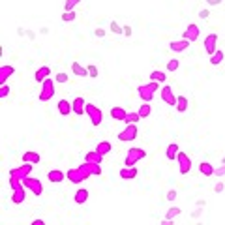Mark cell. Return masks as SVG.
Returning <instances> with one entry per match:
<instances>
[{
    "label": "cell",
    "instance_id": "51",
    "mask_svg": "<svg viewBox=\"0 0 225 225\" xmlns=\"http://www.w3.org/2000/svg\"><path fill=\"white\" fill-rule=\"evenodd\" d=\"M17 36H27V28L19 27V28H17Z\"/></svg>",
    "mask_w": 225,
    "mask_h": 225
},
{
    "label": "cell",
    "instance_id": "28",
    "mask_svg": "<svg viewBox=\"0 0 225 225\" xmlns=\"http://www.w3.org/2000/svg\"><path fill=\"white\" fill-rule=\"evenodd\" d=\"M214 171H216V169H214L208 162H201V163H199V173H201L202 176H212Z\"/></svg>",
    "mask_w": 225,
    "mask_h": 225
},
{
    "label": "cell",
    "instance_id": "31",
    "mask_svg": "<svg viewBox=\"0 0 225 225\" xmlns=\"http://www.w3.org/2000/svg\"><path fill=\"white\" fill-rule=\"evenodd\" d=\"M223 58H225V53L218 49L214 55H210V64H212V66H219V64L223 62Z\"/></svg>",
    "mask_w": 225,
    "mask_h": 225
},
{
    "label": "cell",
    "instance_id": "38",
    "mask_svg": "<svg viewBox=\"0 0 225 225\" xmlns=\"http://www.w3.org/2000/svg\"><path fill=\"white\" fill-rule=\"evenodd\" d=\"M180 212H182V210H180L178 207H171L167 212H165V218L167 219H173V218H176V216H180Z\"/></svg>",
    "mask_w": 225,
    "mask_h": 225
},
{
    "label": "cell",
    "instance_id": "3",
    "mask_svg": "<svg viewBox=\"0 0 225 225\" xmlns=\"http://www.w3.org/2000/svg\"><path fill=\"white\" fill-rule=\"evenodd\" d=\"M55 83L56 81H53L51 77H47L43 83H41V90H39V101H49L53 96H55Z\"/></svg>",
    "mask_w": 225,
    "mask_h": 225
},
{
    "label": "cell",
    "instance_id": "47",
    "mask_svg": "<svg viewBox=\"0 0 225 225\" xmlns=\"http://www.w3.org/2000/svg\"><path fill=\"white\" fill-rule=\"evenodd\" d=\"M176 197H178L176 190H169V191H167V201H174Z\"/></svg>",
    "mask_w": 225,
    "mask_h": 225
},
{
    "label": "cell",
    "instance_id": "33",
    "mask_svg": "<svg viewBox=\"0 0 225 225\" xmlns=\"http://www.w3.org/2000/svg\"><path fill=\"white\" fill-rule=\"evenodd\" d=\"M150 81H158V83H165L167 81V75L165 72H160V70H156L150 73Z\"/></svg>",
    "mask_w": 225,
    "mask_h": 225
},
{
    "label": "cell",
    "instance_id": "6",
    "mask_svg": "<svg viewBox=\"0 0 225 225\" xmlns=\"http://www.w3.org/2000/svg\"><path fill=\"white\" fill-rule=\"evenodd\" d=\"M86 115L92 122V126H100L103 122V111L98 107V105H92V103H86Z\"/></svg>",
    "mask_w": 225,
    "mask_h": 225
},
{
    "label": "cell",
    "instance_id": "55",
    "mask_svg": "<svg viewBox=\"0 0 225 225\" xmlns=\"http://www.w3.org/2000/svg\"><path fill=\"white\" fill-rule=\"evenodd\" d=\"M205 205H207V201H205V199H199V201H197V207H201V208H202Z\"/></svg>",
    "mask_w": 225,
    "mask_h": 225
},
{
    "label": "cell",
    "instance_id": "9",
    "mask_svg": "<svg viewBox=\"0 0 225 225\" xmlns=\"http://www.w3.org/2000/svg\"><path fill=\"white\" fill-rule=\"evenodd\" d=\"M160 96H162V100H163L167 105L176 107V98H178V96H174V94H173V88H171L169 84H163V86H162V90H160Z\"/></svg>",
    "mask_w": 225,
    "mask_h": 225
},
{
    "label": "cell",
    "instance_id": "4",
    "mask_svg": "<svg viewBox=\"0 0 225 225\" xmlns=\"http://www.w3.org/2000/svg\"><path fill=\"white\" fill-rule=\"evenodd\" d=\"M84 180H88L90 176H100L101 174V163H90V162H83L79 165Z\"/></svg>",
    "mask_w": 225,
    "mask_h": 225
},
{
    "label": "cell",
    "instance_id": "54",
    "mask_svg": "<svg viewBox=\"0 0 225 225\" xmlns=\"http://www.w3.org/2000/svg\"><path fill=\"white\" fill-rule=\"evenodd\" d=\"M39 34H43V36H47V34H49V28H47V27H43V28H39Z\"/></svg>",
    "mask_w": 225,
    "mask_h": 225
},
{
    "label": "cell",
    "instance_id": "45",
    "mask_svg": "<svg viewBox=\"0 0 225 225\" xmlns=\"http://www.w3.org/2000/svg\"><path fill=\"white\" fill-rule=\"evenodd\" d=\"M214 174H216V176H225V163H221V165L214 171Z\"/></svg>",
    "mask_w": 225,
    "mask_h": 225
},
{
    "label": "cell",
    "instance_id": "19",
    "mask_svg": "<svg viewBox=\"0 0 225 225\" xmlns=\"http://www.w3.org/2000/svg\"><path fill=\"white\" fill-rule=\"evenodd\" d=\"M15 73V68L6 64V66H0V84H6V81Z\"/></svg>",
    "mask_w": 225,
    "mask_h": 225
},
{
    "label": "cell",
    "instance_id": "32",
    "mask_svg": "<svg viewBox=\"0 0 225 225\" xmlns=\"http://www.w3.org/2000/svg\"><path fill=\"white\" fill-rule=\"evenodd\" d=\"M139 115H141V118H148L150 117V112H152V105L150 103H146V101H143V105L139 107Z\"/></svg>",
    "mask_w": 225,
    "mask_h": 225
},
{
    "label": "cell",
    "instance_id": "21",
    "mask_svg": "<svg viewBox=\"0 0 225 225\" xmlns=\"http://www.w3.org/2000/svg\"><path fill=\"white\" fill-rule=\"evenodd\" d=\"M49 75H51V68L49 66H41V68H38L36 73H34V81L36 83H43Z\"/></svg>",
    "mask_w": 225,
    "mask_h": 225
},
{
    "label": "cell",
    "instance_id": "8",
    "mask_svg": "<svg viewBox=\"0 0 225 225\" xmlns=\"http://www.w3.org/2000/svg\"><path fill=\"white\" fill-rule=\"evenodd\" d=\"M32 169H34V163H25V165H21V167L10 169V176H15V178L22 180V178H27V176H30Z\"/></svg>",
    "mask_w": 225,
    "mask_h": 225
},
{
    "label": "cell",
    "instance_id": "52",
    "mask_svg": "<svg viewBox=\"0 0 225 225\" xmlns=\"http://www.w3.org/2000/svg\"><path fill=\"white\" fill-rule=\"evenodd\" d=\"M27 38H28V39H36V32H32V30H27Z\"/></svg>",
    "mask_w": 225,
    "mask_h": 225
},
{
    "label": "cell",
    "instance_id": "26",
    "mask_svg": "<svg viewBox=\"0 0 225 225\" xmlns=\"http://www.w3.org/2000/svg\"><path fill=\"white\" fill-rule=\"evenodd\" d=\"M88 197H90L88 190L81 188V190H77V191H75V195H73V201L77 202V205H84V202L88 201Z\"/></svg>",
    "mask_w": 225,
    "mask_h": 225
},
{
    "label": "cell",
    "instance_id": "30",
    "mask_svg": "<svg viewBox=\"0 0 225 225\" xmlns=\"http://www.w3.org/2000/svg\"><path fill=\"white\" fill-rule=\"evenodd\" d=\"M96 150H98L101 156H107V154L112 150V145H111L109 141H100V143L96 145Z\"/></svg>",
    "mask_w": 225,
    "mask_h": 225
},
{
    "label": "cell",
    "instance_id": "49",
    "mask_svg": "<svg viewBox=\"0 0 225 225\" xmlns=\"http://www.w3.org/2000/svg\"><path fill=\"white\" fill-rule=\"evenodd\" d=\"M201 214H202V210H201V207H199L197 210H193V212H191V218H193V219H197V218H199Z\"/></svg>",
    "mask_w": 225,
    "mask_h": 225
},
{
    "label": "cell",
    "instance_id": "41",
    "mask_svg": "<svg viewBox=\"0 0 225 225\" xmlns=\"http://www.w3.org/2000/svg\"><path fill=\"white\" fill-rule=\"evenodd\" d=\"M86 68H88V77L96 79V77H98V66H94V64H88Z\"/></svg>",
    "mask_w": 225,
    "mask_h": 225
},
{
    "label": "cell",
    "instance_id": "35",
    "mask_svg": "<svg viewBox=\"0 0 225 225\" xmlns=\"http://www.w3.org/2000/svg\"><path fill=\"white\" fill-rule=\"evenodd\" d=\"M141 120V115H139V112H128V117H126V124H137Z\"/></svg>",
    "mask_w": 225,
    "mask_h": 225
},
{
    "label": "cell",
    "instance_id": "17",
    "mask_svg": "<svg viewBox=\"0 0 225 225\" xmlns=\"http://www.w3.org/2000/svg\"><path fill=\"white\" fill-rule=\"evenodd\" d=\"M109 115H111L112 120H120V122H124L126 117H128V111H126L124 107H120V105H115V107L109 111Z\"/></svg>",
    "mask_w": 225,
    "mask_h": 225
},
{
    "label": "cell",
    "instance_id": "7",
    "mask_svg": "<svg viewBox=\"0 0 225 225\" xmlns=\"http://www.w3.org/2000/svg\"><path fill=\"white\" fill-rule=\"evenodd\" d=\"M176 163H178L180 174H188L191 171V160H190V156L186 152H182V150H180L178 156H176Z\"/></svg>",
    "mask_w": 225,
    "mask_h": 225
},
{
    "label": "cell",
    "instance_id": "16",
    "mask_svg": "<svg viewBox=\"0 0 225 225\" xmlns=\"http://www.w3.org/2000/svg\"><path fill=\"white\" fill-rule=\"evenodd\" d=\"M25 191H27V188L22 186V184L17 186L15 190H11V201L15 202V205H22V202H25V197H27Z\"/></svg>",
    "mask_w": 225,
    "mask_h": 225
},
{
    "label": "cell",
    "instance_id": "48",
    "mask_svg": "<svg viewBox=\"0 0 225 225\" xmlns=\"http://www.w3.org/2000/svg\"><path fill=\"white\" fill-rule=\"evenodd\" d=\"M223 190H225V184H223V182H218V184L214 186V193H221Z\"/></svg>",
    "mask_w": 225,
    "mask_h": 225
},
{
    "label": "cell",
    "instance_id": "12",
    "mask_svg": "<svg viewBox=\"0 0 225 225\" xmlns=\"http://www.w3.org/2000/svg\"><path fill=\"white\" fill-rule=\"evenodd\" d=\"M137 94H139V98H141L143 101H146V103H152V100H154V90L150 88L148 83L137 86Z\"/></svg>",
    "mask_w": 225,
    "mask_h": 225
},
{
    "label": "cell",
    "instance_id": "46",
    "mask_svg": "<svg viewBox=\"0 0 225 225\" xmlns=\"http://www.w3.org/2000/svg\"><path fill=\"white\" fill-rule=\"evenodd\" d=\"M124 36H126V38H131V36H133V28H131L129 25H124Z\"/></svg>",
    "mask_w": 225,
    "mask_h": 225
},
{
    "label": "cell",
    "instance_id": "2",
    "mask_svg": "<svg viewBox=\"0 0 225 225\" xmlns=\"http://www.w3.org/2000/svg\"><path fill=\"white\" fill-rule=\"evenodd\" d=\"M146 158V152L143 148H128V154H126V160H124V165L126 167H131V165H137V162L145 160Z\"/></svg>",
    "mask_w": 225,
    "mask_h": 225
},
{
    "label": "cell",
    "instance_id": "40",
    "mask_svg": "<svg viewBox=\"0 0 225 225\" xmlns=\"http://www.w3.org/2000/svg\"><path fill=\"white\" fill-rule=\"evenodd\" d=\"M55 81H56L58 84H64V83H68V81H70V77H68V73H64V72H60V73H56V77H55Z\"/></svg>",
    "mask_w": 225,
    "mask_h": 225
},
{
    "label": "cell",
    "instance_id": "37",
    "mask_svg": "<svg viewBox=\"0 0 225 225\" xmlns=\"http://www.w3.org/2000/svg\"><path fill=\"white\" fill-rule=\"evenodd\" d=\"M165 68H167V72H171V73H173V72H176L178 68H180V60H178V58H171V60L167 62V66H165Z\"/></svg>",
    "mask_w": 225,
    "mask_h": 225
},
{
    "label": "cell",
    "instance_id": "29",
    "mask_svg": "<svg viewBox=\"0 0 225 225\" xmlns=\"http://www.w3.org/2000/svg\"><path fill=\"white\" fill-rule=\"evenodd\" d=\"M188 105H190V101H188L186 96H178V98H176V107H174V109H176L178 112H186V111H188Z\"/></svg>",
    "mask_w": 225,
    "mask_h": 225
},
{
    "label": "cell",
    "instance_id": "24",
    "mask_svg": "<svg viewBox=\"0 0 225 225\" xmlns=\"http://www.w3.org/2000/svg\"><path fill=\"white\" fill-rule=\"evenodd\" d=\"M84 162H90V163H101L103 162V156L94 148V150H88L84 154Z\"/></svg>",
    "mask_w": 225,
    "mask_h": 225
},
{
    "label": "cell",
    "instance_id": "14",
    "mask_svg": "<svg viewBox=\"0 0 225 225\" xmlns=\"http://www.w3.org/2000/svg\"><path fill=\"white\" fill-rule=\"evenodd\" d=\"M66 178L70 180L72 184H81L83 180H84V176H83V173H81V169H79V167H72V169H68V171H66Z\"/></svg>",
    "mask_w": 225,
    "mask_h": 225
},
{
    "label": "cell",
    "instance_id": "39",
    "mask_svg": "<svg viewBox=\"0 0 225 225\" xmlns=\"http://www.w3.org/2000/svg\"><path fill=\"white\" fill-rule=\"evenodd\" d=\"M81 2V0H66V4H64V11H72L75 10V6Z\"/></svg>",
    "mask_w": 225,
    "mask_h": 225
},
{
    "label": "cell",
    "instance_id": "18",
    "mask_svg": "<svg viewBox=\"0 0 225 225\" xmlns=\"http://www.w3.org/2000/svg\"><path fill=\"white\" fill-rule=\"evenodd\" d=\"M137 174H139V171H137V167H135V165L122 167L120 169V178L122 180H135V178H137Z\"/></svg>",
    "mask_w": 225,
    "mask_h": 225
},
{
    "label": "cell",
    "instance_id": "36",
    "mask_svg": "<svg viewBox=\"0 0 225 225\" xmlns=\"http://www.w3.org/2000/svg\"><path fill=\"white\" fill-rule=\"evenodd\" d=\"M75 17H77L75 10H72V11H64V13L60 15V19H62L64 22H72V21H75Z\"/></svg>",
    "mask_w": 225,
    "mask_h": 225
},
{
    "label": "cell",
    "instance_id": "25",
    "mask_svg": "<svg viewBox=\"0 0 225 225\" xmlns=\"http://www.w3.org/2000/svg\"><path fill=\"white\" fill-rule=\"evenodd\" d=\"M178 152H180V146H178L176 143H171V145L167 146V150H165V158H167L169 162H174L176 156H178Z\"/></svg>",
    "mask_w": 225,
    "mask_h": 225
},
{
    "label": "cell",
    "instance_id": "1",
    "mask_svg": "<svg viewBox=\"0 0 225 225\" xmlns=\"http://www.w3.org/2000/svg\"><path fill=\"white\" fill-rule=\"evenodd\" d=\"M21 182H22V186H25L27 190H30V193L34 197H39L43 193V184H41V180L36 178V176H27V178H22Z\"/></svg>",
    "mask_w": 225,
    "mask_h": 225
},
{
    "label": "cell",
    "instance_id": "44",
    "mask_svg": "<svg viewBox=\"0 0 225 225\" xmlns=\"http://www.w3.org/2000/svg\"><path fill=\"white\" fill-rule=\"evenodd\" d=\"M105 32H107L105 28H101V27H98V28L94 30V36H96V38H105Z\"/></svg>",
    "mask_w": 225,
    "mask_h": 225
},
{
    "label": "cell",
    "instance_id": "11",
    "mask_svg": "<svg viewBox=\"0 0 225 225\" xmlns=\"http://www.w3.org/2000/svg\"><path fill=\"white\" fill-rule=\"evenodd\" d=\"M191 45V41L190 39H186V38H180V39H173L171 43H169V49L173 51V53H184L188 47Z\"/></svg>",
    "mask_w": 225,
    "mask_h": 225
},
{
    "label": "cell",
    "instance_id": "22",
    "mask_svg": "<svg viewBox=\"0 0 225 225\" xmlns=\"http://www.w3.org/2000/svg\"><path fill=\"white\" fill-rule=\"evenodd\" d=\"M64 178H66V173H64V171H60V169H51V171L47 173V180H49V182H53V184L62 182Z\"/></svg>",
    "mask_w": 225,
    "mask_h": 225
},
{
    "label": "cell",
    "instance_id": "42",
    "mask_svg": "<svg viewBox=\"0 0 225 225\" xmlns=\"http://www.w3.org/2000/svg\"><path fill=\"white\" fill-rule=\"evenodd\" d=\"M10 94V86L8 84H0V98H6Z\"/></svg>",
    "mask_w": 225,
    "mask_h": 225
},
{
    "label": "cell",
    "instance_id": "53",
    "mask_svg": "<svg viewBox=\"0 0 225 225\" xmlns=\"http://www.w3.org/2000/svg\"><path fill=\"white\" fill-rule=\"evenodd\" d=\"M43 223H45V221H43L41 218H36V219L32 221V225H43Z\"/></svg>",
    "mask_w": 225,
    "mask_h": 225
},
{
    "label": "cell",
    "instance_id": "20",
    "mask_svg": "<svg viewBox=\"0 0 225 225\" xmlns=\"http://www.w3.org/2000/svg\"><path fill=\"white\" fill-rule=\"evenodd\" d=\"M41 162V156L36 152V150H27L25 154H22V163H39Z\"/></svg>",
    "mask_w": 225,
    "mask_h": 225
},
{
    "label": "cell",
    "instance_id": "56",
    "mask_svg": "<svg viewBox=\"0 0 225 225\" xmlns=\"http://www.w3.org/2000/svg\"><path fill=\"white\" fill-rule=\"evenodd\" d=\"M221 163H225V158H223V160H221Z\"/></svg>",
    "mask_w": 225,
    "mask_h": 225
},
{
    "label": "cell",
    "instance_id": "5",
    "mask_svg": "<svg viewBox=\"0 0 225 225\" xmlns=\"http://www.w3.org/2000/svg\"><path fill=\"white\" fill-rule=\"evenodd\" d=\"M139 135V128L137 124H126V128L118 133V141L122 143H129V141H135Z\"/></svg>",
    "mask_w": 225,
    "mask_h": 225
},
{
    "label": "cell",
    "instance_id": "13",
    "mask_svg": "<svg viewBox=\"0 0 225 225\" xmlns=\"http://www.w3.org/2000/svg\"><path fill=\"white\" fill-rule=\"evenodd\" d=\"M199 34H201V28L195 25V22H190V25L186 27V30H184V34H182V38H186L191 43H195L199 39Z\"/></svg>",
    "mask_w": 225,
    "mask_h": 225
},
{
    "label": "cell",
    "instance_id": "27",
    "mask_svg": "<svg viewBox=\"0 0 225 225\" xmlns=\"http://www.w3.org/2000/svg\"><path fill=\"white\" fill-rule=\"evenodd\" d=\"M72 72H73L77 77H88V68L81 66L79 62H73V64H72Z\"/></svg>",
    "mask_w": 225,
    "mask_h": 225
},
{
    "label": "cell",
    "instance_id": "50",
    "mask_svg": "<svg viewBox=\"0 0 225 225\" xmlns=\"http://www.w3.org/2000/svg\"><path fill=\"white\" fill-rule=\"evenodd\" d=\"M221 2H223V0H207V4H208V6H219Z\"/></svg>",
    "mask_w": 225,
    "mask_h": 225
},
{
    "label": "cell",
    "instance_id": "43",
    "mask_svg": "<svg viewBox=\"0 0 225 225\" xmlns=\"http://www.w3.org/2000/svg\"><path fill=\"white\" fill-rule=\"evenodd\" d=\"M208 17H210V10H207V8H205V10H201V11H199V19L207 21Z\"/></svg>",
    "mask_w": 225,
    "mask_h": 225
},
{
    "label": "cell",
    "instance_id": "10",
    "mask_svg": "<svg viewBox=\"0 0 225 225\" xmlns=\"http://www.w3.org/2000/svg\"><path fill=\"white\" fill-rule=\"evenodd\" d=\"M202 45H205V53L210 56V55H214L216 51H218V34H208L207 38H205V43H202Z\"/></svg>",
    "mask_w": 225,
    "mask_h": 225
},
{
    "label": "cell",
    "instance_id": "34",
    "mask_svg": "<svg viewBox=\"0 0 225 225\" xmlns=\"http://www.w3.org/2000/svg\"><path fill=\"white\" fill-rule=\"evenodd\" d=\"M109 30H111L112 34H117V36L124 34V27L118 25V21H111V22H109Z\"/></svg>",
    "mask_w": 225,
    "mask_h": 225
},
{
    "label": "cell",
    "instance_id": "23",
    "mask_svg": "<svg viewBox=\"0 0 225 225\" xmlns=\"http://www.w3.org/2000/svg\"><path fill=\"white\" fill-rule=\"evenodd\" d=\"M58 112L62 117H68L70 112H73V105H72V101H68L66 98H62L60 101H58Z\"/></svg>",
    "mask_w": 225,
    "mask_h": 225
},
{
    "label": "cell",
    "instance_id": "15",
    "mask_svg": "<svg viewBox=\"0 0 225 225\" xmlns=\"http://www.w3.org/2000/svg\"><path fill=\"white\" fill-rule=\"evenodd\" d=\"M72 105H73V112H75L77 117L86 115V100H84L83 96H77V98L72 101Z\"/></svg>",
    "mask_w": 225,
    "mask_h": 225
}]
</instances>
